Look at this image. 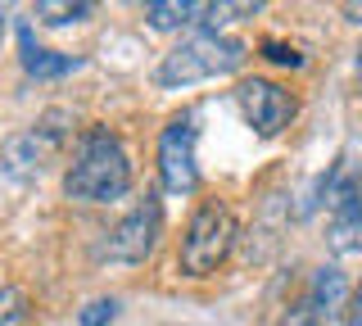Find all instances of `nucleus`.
Instances as JSON below:
<instances>
[{
	"label": "nucleus",
	"instance_id": "f257e3e1",
	"mask_svg": "<svg viewBox=\"0 0 362 326\" xmlns=\"http://www.w3.org/2000/svg\"><path fill=\"white\" fill-rule=\"evenodd\" d=\"M64 190L68 199H82V204H113L132 190V163L113 132H86L82 136L77 159L64 177Z\"/></svg>",
	"mask_w": 362,
	"mask_h": 326
},
{
	"label": "nucleus",
	"instance_id": "f03ea898",
	"mask_svg": "<svg viewBox=\"0 0 362 326\" xmlns=\"http://www.w3.org/2000/svg\"><path fill=\"white\" fill-rule=\"evenodd\" d=\"M245 64V46L235 37H218V32H195L181 41L177 50L163 54L158 64V86H195L209 77H226Z\"/></svg>",
	"mask_w": 362,
	"mask_h": 326
},
{
	"label": "nucleus",
	"instance_id": "7ed1b4c3",
	"mask_svg": "<svg viewBox=\"0 0 362 326\" xmlns=\"http://www.w3.org/2000/svg\"><path fill=\"white\" fill-rule=\"evenodd\" d=\"M235 245V218L222 199H204L181 235V272L186 276H213L222 258Z\"/></svg>",
	"mask_w": 362,
	"mask_h": 326
},
{
	"label": "nucleus",
	"instance_id": "20e7f679",
	"mask_svg": "<svg viewBox=\"0 0 362 326\" xmlns=\"http://www.w3.org/2000/svg\"><path fill=\"white\" fill-rule=\"evenodd\" d=\"M158 177L168 195H190L199 186V163H195V118L181 114L163 127L158 136Z\"/></svg>",
	"mask_w": 362,
	"mask_h": 326
},
{
	"label": "nucleus",
	"instance_id": "39448f33",
	"mask_svg": "<svg viewBox=\"0 0 362 326\" xmlns=\"http://www.w3.org/2000/svg\"><path fill=\"white\" fill-rule=\"evenodd\" d=\"M235 100H240V114L258 136H276V132L290 127V118H294V95L281 82H267V77L240 82L235 86Z\"/></svg>",
	"mask_w": 362,
	"mask_h": 326
},
{
	"label": "nucleus",
	"instance_id": "423d86ee",
	"mask_svg": "<svg viewBox=\"0 0 362 326\" xmlns=\"http://www.w3.org/2000/svg\"><path fill=\"white\" fill-rule=\"evenodd\" d=\"M158 231H163V209H158L154 195H145L127 218L113 227L109 235V258L113 263H145L158 245Z\"/></svg>",
	"mask_w": 362,
	"mask_h": 326
},
{
	"label": "nucleus",
	"instance_id": "0eeeda50",
	"mask_svg": "<svg viewBox=\"0 0 362 326\" xmlns=\"http://www.w3.org/2000/svg\"><path fill=\"white\" fill-rule=\"evenodd\" d=\"M331 213H335V218H331V231H326L331 250L339 258H362V190L344 195Z\"/></svg>",
	"mask_w": 362,
	"mask_h": 326
},
{
	"label": "nucleus",
	"instance_id": "6e6552de",
	"mask_svg": "<svg viewBox=\"0 0 362 326\" xmlns=\"http://www.w3.org/2000/svg\"><path fill=\"white\" fill-rule=\"evenodd\" d=\"M45 145L37 132H14L5 145H0V163H5V173L14 177V182H32V177H41L45 168Z\"/></svg>",
	"mask_w": 362,
	"mask_h": 326
},
{
	"label": "nucleus",
	"instance_id": "1a4fd4ad",
	"mask_svg": "<svg viewBox=\"0 0 362 326\" xmlns=\"http://www.w3.org/2000/svg\"><path fill=\"white\" fill-rule=\"evenodd\" d=\"M18 37H23V69H28V77H68V73L82 69V59H77V54H59V50L32 46V32L28 28H23Z\"/></svg>",
	"mask_w": 362,
	"mask_h": 326
},
{
	"label": "nucleus",
	"instance_id": "9d476101",
	"mask_svg": "<svg viewBox=\"0 0 362 326\" xmlns=\"http://www.w3.org/2000/svg\"><path fill=\"white\" fill-rule=\"evenodd\" d=\"M344 299H349V281L344 276H339V267H322V272H317L313 276V313H317V318H335V313L339 308H344Z\"/></svg>",
	"mask_w": 362,
	"mask_h": 326
},
{
	"label": "nucleus",
	"instance_id": "9b49d317",
	"mask_svg": "<svg viewBox=\"0 0 362 326\" xmlns=\"http://www.w3.org/2000/svg\"><path fill=\"white\" fill-rule=\"evenodd\" d=\"M145 18H150V28H158V32H173V28H186V23H199L204 5H195V0H150V5H145Z\"/></svg>",
	"mask_w": 362,
	"mask_h": 326
},
{
	"label": "nucleus",
	"instance_id": "f8f14e48",
	"mask_svg": "<svg viewBox=\"0 0 362 326\" xmlns=\"http://www.w3.org/2000/svg\"><path fill=\"white\" fill-rule=\"evenodd\" d=\"M37 18L50 28H68V23L90 18V5L86 0H37Z\"/></svg>",
	"mask_w": 362,
	"mask_h": 326
},
{
	"label": "nucleus",
	"instance_id": "ddd939ff",
	"mask_svg": "<svg viewBox=\"0 0 362 326\" xmlns=\"http://www.w3.org/2000/svg\"><path fill=\"white\" fill-rule=\"evenodd\" d=\"M28 322H32L28 295L18 286H0V326H28Z\"/></svg>",
	"mask_w": 362,
	"mask_h": 326
},
{
	"label": "nucleus",
	"instance_id": "4468645a",
	"mask_svg": "<svg viewBox=\"0 0 362 326\" xmlns=\"http://www.w3.org/2000/svg\"><path fill=\"white\" fill-rule=\"evenodd\" d=\"M258 9H263L258 0H254V5H249V0H240V5H226V0H222V5H204V18H199V23L209 28V32H218L222 23H231V18H254Z\"/></svg>",
	"mask_w": 362,
	"mask_h": 326
},
{
	"label": "nucleus",
	"instance_id": "2eb2a0df",
	"mask_svg": "<svg viewBox=\"0 0 362 326\" xmlns=\"http://www.w3.org/2000/svg\"><path fill=\"white\" fill-rule=\"evenodd\" d=\"M118 318V299H95V303H86L82 313H77V322L82 326H105Z\"/></svg>",
	"mask_w": 362,
	"mask_h": 326
},
{
	"label": "nucleus",
	"instance_id": "dca6fc26",
	"mask_svg": "<svg viewBox=\"0 0 362 326\" xmlns=\"http://www.w3.org/2000/svg\"><path fill=\"white\" fill-rule=\"evenodd\" d=\"M263 59L286 64V69H303V54L294 50V46H286V41H263Z\"/></svg>",
	"mask_w": 362,
	"mask_h": 326
},
{
	"label": "nucleus",
	"instance_id": "f3484780",
	"mask_svg": "<svg viewBox=\"0 0 362 326\" xmlns=\"http://www.w3.org/2000/svg\"><path fill=\"white\" fill-rule=\"evenodd\" d=\"M276 326H322V318L313 313V303L303 299V303H294V308H286L281 313V322Z\"/></svg>",
	"mask_w": 362,
	"mask_h": 326
},
{
	"label": "nucleus",
	"instance_id": "a211bd4d",
	"mask_svg": "<svg viewBox=\"0 0 362 326\" xmlns=\"http://www.w3.org/2000/svg\"><path fill=\"white\" fill-rule=\"evenodd\" d=\"M344 326H362V290H358V299H354V308H349V322Z\"/></svg>",
	"mask_w": 362,
	"mask_h": 326
},
{
	"label": "nucleus",
	"instance_id": "6ab92c4d",
	"mask_svg": "<svg viewBox=\"0 0 362 326\" xmlns=\"http://www.w3.org/2000/svg\"><path fill=\"white\" fill-rule=\"evenodd\" d=\"M358 82H362V54H358Z\"/></svg>",
	"mask_w": 362,
	"mask_h": 326
}]
</instances>
